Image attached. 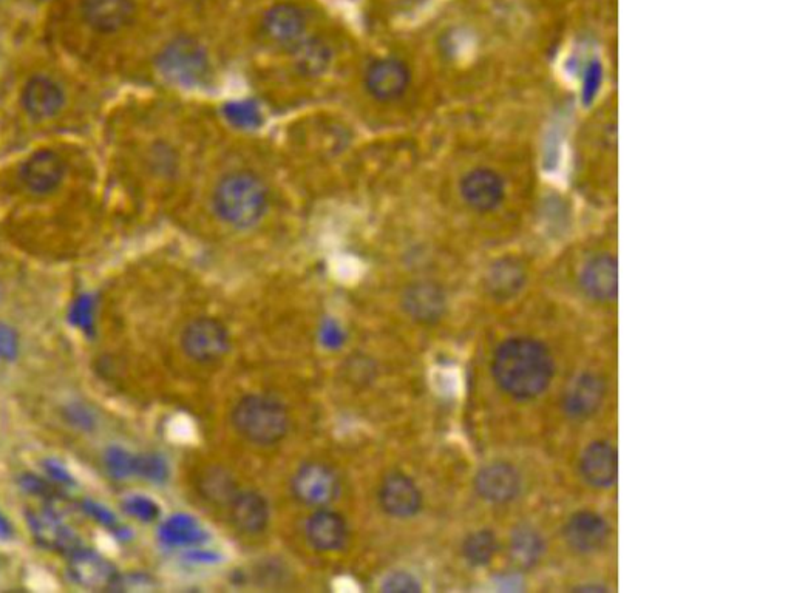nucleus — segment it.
Listing matches in <instances>:
<instances>
[{
    "label": "nucleus",
    "mask_w": 791,
    "mask_h": 593,
    "mask_svg": "<svg viewBox=\"0 0 791 593\" xmlns=\"http://www.w3.org/2000/svg\"><path fill=\"white\" fill-rule=\"evenodd\" d=\"M157 67L170 84L187 89L204 84L211 75L208 51L191 36L172 39L157 56Z\"/></svg>",
    "instance_id": "nucleus-4"
},
{
    "label": "nucleus",
    "mask_w": 791,
    "mask_h": 593,
    "mask_svg": "<svg viewBox=\"0 0 791 593\" xmlns=\"http://www.w3.org/2000/svg\"><path fill=\"white\" fill-rule=\"evenodd\" d=\"M554 374L549 351L532 339H512L498 348L493 359L496 382L515 399H532L546 390Z\"/></svg>",
    "instance_id": "nucleus-1"
},
{
    "label": "nucleus",
    "mask_w": 791,
    "mask_h": 593,
    "mask_svg": "<svg viewBox=\"0 0 791 593\" xmlns=\"http://www.w3.org/2000/svg\"><path fill=\"white\" fill-rule=\"evenodd\" d=\"M161 539L169 546H187L197 543L201 530L197 522L187 516H174L164 522L160 530Z\"/></svg>",
    "instance_id": "nucleus-28"
},
{
    "label": "nucleus",
    "mask_w": 791,
    "mask_h": 593,
    "mask_svg": "<svg viewBox=\"0 0 791 593\" xmlns=\"http://www.w3.org/2000/svg\"><path fill=\"white\" fill-rule=\"evenodd\" d=\"M296 50V64L305 75H319L330 64V51L316 39L300 42Z\"/></svg>",
    "instance_id": "nucleus-27"
},
{
    "label": "nucleus",
    "mask_w": 791,
    "mask_h": 593,
    "mask_svg": "<svg viewBox=\"0 0 791 593\" xmlns=\"http://www.w3.org/2000/svg\"><path fill=\"white\" fill-rule=\"evenodd\" d=\"M64 172V161L58 153L39 150L24 164L22 181L33 194H51L62 183Z\"/></svg>",
    "instance_id": "nucleus-12"
},
{
    "label": "nucleus",
    "mask_w": 791,
    "mask_h": 593,
    "mask_svg": "<svg viewBox=\"0 0 791 593\" xmlns=\"http://www.w3.org/2000/svg\"><path fill=\"white\" fill-rule=\"evenodd\" d=\"M126 510L130 515L140 518L141 521H153L160 513L155 502L147 498H141V496H133V498L127 499Z\"/></svg>",
    "instance_id": "nucleus-35"
},
{
    "label": "nucleus",
    "mask_w": 791,
    "mask_h": 593,
    "mask_svg": "<svg viewBox=\"0 0 791 593\" xmlns=\"http://www.w3.org/2000/svg\"><path fill=\"white\" fill-rule=\"evenodd\" d=\"M410 82V68L401 59H377L365 72V87L379 101L401 98L410 87Z\"/></svg>",
    "instance_id": "nucleus-8"
},
{
    "label": "nucleus",
    "mask_w": 791,
    "mask_h": 593,
    "mask_svg": "<svg viewBox=\"0 0 791 593\" xmlns=\"http://www.w3.org/2000/svg\"><path fill=\"white\" fill-rule=\"evenodd\" d=\"M67 417L68 421H72L78 427L87 428V430L92 428L93 422H95L92 413L87 408L79 407V405H73V407L68 408Z\"/></svg>",
    "instance_id": "nucleus-38"
},
{
    "label": "nucleus",
    "mask_w": 791,
    "mask_h": 593,
    "mask_svg": "<svg viewBox=\"0 0 791 593\" xmlns=\"http://www.w3.org/2000/svg\"><path fill=\"white\" fill-rule=\"evenodd\" d=\"M229 331L220 320L200 317L192 320L181 334V346L189 359L208 363L223 359L229 351Z\"/></svg>",
    "instance_id": "nucleus-5"
},
{
    "label": "nucleus",
    "mask_w": 791,
    "mask_h": 593,
    "mask_svg": "<svg viewBox=\"0 0 791 593\" xmlns=\"http://www.w3.org/2000/svg\"><path fill=\"white\" fill-rule=\"evenodd\" d=\"M526 272L518 261L504 258L493 263L487 274V288L496 299H512L523 289Z\"/></svg>",
    "instance_id": "nucleus-24"
},
{
    "label": "nucleus",
    "mask_w": 791,
    "mask_h": 593,
    "mask_svg": "<svg viewBox=\"0 0 791 593\" xmlns=\"http://www.w3.org/2000/svg\"><path fill=\"white\" fill-rule=\"evenodd\" d=\"M70 322L85 334H93V299L90 295H81L76 300L70 311Z\"/></svg>",
    "instance_id": "nucleus-32"
},
{
    "label": "nucleus",
    "mask_w": 791,
    "mask_h": 593,
    "mask_svg": "<svg viewBox=\"0 0 791 593\" xmlns=\"http://www.w3.org/2000/svg\"><path fill=\"white\" fill-rule=\"evenodd\" d=\"M84 510L85 513H89L90 516H93L96 521L101 522L104 526L112 527L116 524L115 515L109 512L104 505L96 504L93 501H85Z\"/></svg>",
    "instance_id": "nucleus-37"
},
{
    "label": "nucleus",
    "mask_w": 791,
    "mask_h": 593,
    "mask_svg": "<svg viewBox=\"0 0 791 593\" xmlns=\"http://www.w3.org/2000/svg\"><path fill=\"white\" fill-rule=\"evenodd\" d=\"M214 209L235 228H251L268 209V189L255 173L238 170L221 178L215 187Z\"/></svg>",
    "instance_id": "nucleus-2"
},
{
    "label": "nucleus",
    "mask_w": 791,
    "mask_h": 593,
    "mask_svg": "<svg viewBox=\"0 0 791 593\" xmlns=\"http://www.w3.org/2000/svg\"><path fill=\"white\" fill-rule=\"evenodd\" d=\"M306 538L314 549L322 552L342 549L348 541L347 521L326 507L317 509L306 522Z\"/></svg>",
    "instance_id": "nucleus-15"
},
{
    "label": "nucleus",
    "mask_w": 791,
    "mask_h": 593,
    "mask_svg": "<svg viewBox=\"0 0 791 593\" xmlns=\"http://www.w3.org/2000/svg\"><path fill=\"white\" fill-rule=\"evenodd\" d=\"M225 116L232 126L238 129H254V127L262 124V112H260L257 102L249 101H232L226 104Z\"/></svg>",
    "instance_id": "nucleus-30"
},
{
    "label": "nucleus",
    "mask_w": 791,
    "mask_h": 593,
    "mask_svg": "<svg viewBox=\"0 0 791 593\" xmlns=\"http://www.w3.org/2000/svg\"><path fill=\"white\" fill-rule=\"evenodd\" d=\"M581 286L592 299L609 302L617 299L618 263L612 255L601 254L584 265Z\"/></svg>",
    "instance_id": "nucleus-18"
},
{
    "label": "nucleus",
    "mask_w": 791,
    "mask_h": 593,
    "mask_svg": "<svg viewBox=\"0 0 791 593\" xmlns=\"http://www.w3.org/2000/svg\"><path fill=\"white\" fill-rule=\"evenodd\" d=\"M64 92L53 79L36 76L25 84L22 106L34 119H48L58 115L64 106Z\"/></svg>",
    "instance_id": "nucleus-19"
},
{
    "label": "nucleus",
    "mask_w": 791,
    "mask_h": 593,
    "mask_svg": "<svg viewBox=\"0 0 791 593\" xmlns=\"http://www.w3.org/2000/svg\"><path fill=\"white\" fill-rule=\"evenodd\" d=\"M581 475L594 487L614 484L618 475L617 451L606 442H595L584 451L580 462Z\"/></svg>",
    "instance_id": "nucleus-22"
},
{
    "label": "nucleus",
    "mask_w": 791,
    "mask_h": 593,
    "mask_svg": "<svg viewBox=\"0 0 791 593\" xmlns=\"http://www.w3.org/2000/svg\"><path fill=\"white\" fill-rule=\"evenodd\" d=\"M11 538V527L5 516L0 513V541H7Z\"/></svg>",
    "instance_id": "nucleus-41"
},
{
    "label": "nucleus",
    "mask_w": 791,
    "mask_h": 593,
    "mask_svg": "<svg viewBox=\"0 0 791 593\" xmlns=\"http://www.w3.org/2000/svg\"><path fill=\"white\" fill-rule=\"evenodd\" d=\"M47 470L48 473H50V475L53 476V478L58 479V481L61 482L72 481V479H70V475H68V473L65 472L64 468H62L61 465L56 464V462H47Z\"/></svg>",
    "instance_id": "nucleus-40"
},
{
    "label": "nucleus",
    "mask_w": 791,
    "mask_h": 593,
    "mask_svg": "<svg viewBox=\"0 0 791 593\" xmlns=\"http://www.w3.org/2000/svg\"><path fill=\"white\" fill-rule=\"evenodd\" d=\"M82 14L93 30L115 33L132 21L135 4L133 0H82Z\"/></svg>",
    "instance_id": "nucleus-17"
},
{
    "label": "nucleus",
    "mask_w": 791,
    "mask_h": 593,
    "mask_svg": "<svg viewBox=\"0 0 791 593\" xmlns=\"http://www.w3.org/2000/svg\"><path fill=\"white\" fill-rule=\"evenodd\" d=\"M22 485H24L25 490H28V492L39 493V495H44L48 490L47 485H45L41 479L34 478V476H25Z\"/></svg>",
    "instance_id": "nucleus-39"
},
{
    "label": "nucleus",
    "mask_w": 791,
    "mask_h": 593,
    "mask_svg": "<svg viewBox=\"0 0 791 593\" xmlns=\"http://www.w3.org/2000/svg\"><path fill=\"white\" fill-rule=\"evenodd\" d=\"M135 473L152 481H163L167 475V468L163 459L158 456H136Z\"/></svg>",
    "instance_id": "nucleus-33"
},
{
    "label": "nucleus",
    "mask_w": 791,
    "mask_h": 593,
    "mask_svg": "<svg viewBox=\"0 0 791 593\" xmlns=\"http://www.w3.org/2000/svg\"><path fill=\"white\" fill-rule=\"evenodd\" d=\"M198 490L206 501L215 505H226V507L240 492L234 476L225 468L220 467L208 468L201 473L200 479H198Z\"/></svg>",
    "instance_id": "nucleus-25"
},
{
    "label": "nucleus",
    "mask_w": 791,
    "mask_h": 593,
    "mask_svg": "<svg viewBox=\"0 0 791 593\" xmlns=\"http://www.w3.org/2000/svg\"><path fill=\"white\" fill-rule=\"evenodd\" d=\"M231 419L242 438L263 447L277 444L288 433V410L279 399L268 394H249L238 400Z\"/></svg>",
    "instance_id": "nucleus-3"
},
{
    "label": "nucleus",
    "mask_w": 791,
    "mask_h": 593,
    "mask_svg": "<svg viewBox=\"0 0 791 593\" xmlns=\"http://www.w3.org/2000/svg\"><path fill=\"white\" fill-rule=\"evenodd\" d=\"M544 552V541L530 527H520L513 533L512 555L520 566L530 567L538 563Z\"/></svg>",
    "instance_id": "nucleus-26"
},
{
    "label": "nucleus",
    "mask_w": 791,
    "mask_h": 593,
    "mask_svg": "<svg viewBox=\"0 0 791 593\" xmlns=\"http://www.w3.org/2000/svg\"><path fill=\"white\" fill-rule=\"evenodd\" d=\"M605 382L594 374H584L572 382L564 396V408L574 417H588L605 399Z\"/></svg>",
    "instance_id": "nucleus-23"
},
{
    "label": "nucleus",
    "mask_w": 791,
    "mask_h": 593,
    "mask_svg": "<svg viewBox=\"0 0 791 593\" xmlns=\"http://www.w3.org/2000/svg\"><path fill=\"white\" fill-rule=\"evenodd\" d=\"M496 552V538L493 533L476 532L464 543V555L475 566H484L492 560Z\"/></svg>",
    "instance_id": "nucleus-29"
},
{
    "label": "nucleus",
    "mask_w": 791,
    "mask_h": 593,
    "mask_svg": "<svg viewBox=\"0 0 791 593\" xmlns=\"http://www.w3.org/2000/svg\"><path fill=\"white\" fill-rule=\"evenodd\" d=\"M564 535L572 549L581 553H592L605 546L609 529L601 516L591 512H581L569 519Z\"/></svg>",
    "instance_id": "nucleus-20"
},
{
    "label": "nucleus",
    "mask_w": 791,
    "mask_h": 593,
    "mask_svg": "<svg viewBox=\"0 0 791 593\" xmlns=\"http://www.w3.org/2000/svg\"><path fill=\"white\" fill-rule=\"evenodd\" d=\"M229 518L238 532L259 535L268 527V502L260 493L240 490L228 505Z\"/></svg>",
    "instance_id": "nucleus-16"
},
{
    "label": "nucleus",
    "mask_w": 791,
    "mask_h": 593,
    "mask_svg": "<svg viewBox=\"0 0 791 593\" xmlns=\"http://www.w3.org/2000/svg\"><path fill=\"white\" fill-rule=\"evenodd\" d=\"M17 354H19V339L16 331L11 326L0 323V359L11 362L16 359Z\"/></svg>",
    "instance_id": "nucleus-36"
},
{
    "label": "nucleus",
    "mask_w": 791,
    "mask_h": 593,
    "mask_svg": "<svg viewBox=\"0 0 791 593\" xmlns=\"http://www.w3.org/2000/svg\"><path fill=\"white\" fill-rule=\"evenodd\" d=\"M405 314L422 325L439 322L447 309V297L438 283L419 280L411 283L402 294Z\"/></svg>",
    "instance_id": "nucleus-10"
},
{
    "label": "nucleus",
    "mask_w": 791,
    "mask_h": 593,
    "mask_svg": "<svg viewBox=\"0 0 791 593\" xmlns=\"http://www.w3.org/2000/svg\"><path fill=\"white\" fill-rule=\"evenodd\" d=\"M104 462L110 475L115 478L123 479L135 473L136 456L130 455L123 448H109L104 455Z\"/></svg>",
    "instance_id": "nucleus-31"
},
{
    "label": "nucleus",
    "mask_w": 791,
    "mask_h": 593,
    "mask_svg": "<svg viewBox=\"0 0 791 593\" xmlns=\"http://www.w3.org/2000/svg\"><path fill=\"white\" fill-rule=\"evenodd\" d=\"M305 31L306 16L297 5L288 2L274 5L263 17V33L266 38L282 47H297L303 41Z\"/></svg>",
    "instance_id": "nucleus-11"
},
{
    "label": "nucleus",
    "mask_w": 791,
    "mask_h": 593,
    "mask_svg": "<svg viewBox=\"0 0 791 593\" xmlns=\"http://www.w3.org/2000/svg\"><path fill=\"white\" fill-rule=\"evenodd\" d=\"M476 490L487 501L506 504L520 495L521 478L506 462L487 465L476 476Z\"/></svg>",
    "instance_id": "nucleus-13"
},
{
    "label": "nucleus",
    "mask_w": 791,
    "mask_h": 593,
    "mask_svg": "<svg viewBox=\"0 0 791 593\" xmlns=\"http://www.w3.org/2000/svg\"><path fill=\"white\" fill-rule=\"evenodd\" d=\"M384 592L415 593L421 590V584L413 575L407 572H393L388 575L382 586Z\"/></svg>",
    "instance_id": "nucleus-34"
},
{
    "label": "nucleus",
    "mask_w": 791,
    "mask_h": 593,
    "mask_svg": "<svg viewBox=\"0 0 791 593\" xmlns=\"http://www.w3.org/2000/svg\"><path fill=\"white\" fill-rule=\"evenodd\" d=\"M462 198L473 211L492 212L506 198V183L496 170L478 167L470 170L461 180Z\"/></svg>",
    "instance_id": "nucleus-7"
},
{
    "label": "nucleus",
    "mask_w": 791,
    "mask_h": 593,
    "mask_svg": "<svg viewBox=\"0 0 791 593\" xmlns=\"http://www.w3.org/2000/svg\"><path fill=\"white\" fill-rule=\"evenodd\" d=\"M291 490L297 501L322 509L333 504L339 496V476L323 462H308L292 476Z\"/></svg>",
    "instance_id": "nucleus-6"
},
{
    "label": "nucleus",
    "mask_w": 791,
    "mask_h": 593,
    "mask_svg": "<svg viewBox=\"0 0 791 593\" xmlns=\"http://www.w3.org/2000/svg\"><path fill=\"white\" fill-rule=\"evenodd\" d=\"M28 522L34 538L41 546L61 553H73L81 549L78 535L56 513L48 510L30 512Z\"/></svg>",
    "instance_id": "nucleus-14"
},
{
    "label": "nucleus",
    "mask_w": 791,
    "mask_h": 593,
    "mask_svg": "<svg viewBox=\"0 0 791 593\" xmlns=\"http://www.w3.org/2000/svg\"><path fill=\"white\" fill-rule=\"evenodd\" d=\"M68 573L75 583L85 589H104L116 578L115 569L106 558L84 549L72 553Z\"/></svg>",
    "instance_id": "nucleus-21"
},
{
    "label": "nucleus",
    "mask_w": 791,
    "mask_h": 593,
    "mask_svg": "<svg viewBox=\"0 0 791 593\" xmlns=\"http://www.w3.org/2000/svg\"><path fill=\"white\" fill-rule=\"evenodd\" d=\"M379 504L387 515L405 519L422 509V493L410 476L394 472L385 476L379 487Z\"/></svg>",
    "instance_id": "nucleus-9"
}]
</instances>
